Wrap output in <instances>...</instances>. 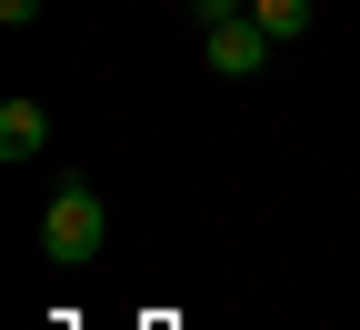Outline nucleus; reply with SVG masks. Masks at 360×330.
Returning a JSON list of instances; mask_svg holds the SVG:
<instances>
[{"instance_id":"obj_7","label":"nucleus","mask_w":360,"mask_h":330,"mask_svg":"<svg viewBox=\"0 0 360 330\" xmlns=\"http://www.w3.org/2000/svg\"><path fill=\"white\" fill-rule=\"evenodd\" d=\"M240 11H250V0H240Z\"/></svg>"},{"instance_id":"obj_5","label":"nucleus","mask_w":360,"mask_h":330,"mask_svg":"<svg viewBox=\"0 0 360 330\" xmlns=\"http://www.w3.org/2000/svg\"><path fill=\"white\" fill-rule=\"evenodd\" d=\"M191 11V30H220V20H240V0H180Z\"/></svg>"},{"instance_id":"obj_4","label":"nucleus","mask_w":360,"mask_h":330,"mask_svg":"<svg viewBox=\"0 0 360 330\" xmlns=\"http://www.w3.org/2000/svg\"><path fill=\"white\" fill-rule=\"evenodd\" d=\"M250 20L281 40V51H290V40H310V0H250Z\"/></svg>"},{"instance_id":"obj_2","label":"nucleus","mask_w":360,"mask_h":330,"mask_svg":"<svg viewBox=\"0 0 360 330\" xmlns=\"http://www.w3.org/2000/svg\"><path fill=\"white\" fill-rule=\"evenodd\" d=\"M281 51V40H270L250 11L240 20H220V30H200V61H210V80H260V61Z\"/></svg>"},{"instance_id":"obj_6","label":"nucleus","mask_w":360,"mask_h":330,"mask_svg":"<svg viewBox=\"0 0 360 330\" xmlns=\"http://www.w3.org/2000/svg\"><path fill=\"white\" fill-rule=\"evenodd\" d=\"M40 11H51V0H0V30H30Z\"/></svg>"},{"instance_id":"obj_1","label":"nucleus","mask_w":360,"mask_h":330,"mask_svg":"<svg viewBox=\"0 0 360 330\" xmlns=\"http://www.w3.org/2000/svg\"><path fill=\"white\" fill-rule=\"evenodd\" d=\"M110 241V201L101 180H51V201H40V250H51L60 270H90Z\"/></svg>"},{"instance_id":"obj_3","label":"nucleus","mask_w":360,"mask_h":330,"mask_svg":"<svg viewBox=\"0 0 360 330\" xmlns=\"http://www.w3.org/2000/svg\"><path fill=\"white\" fill-rule=\"evenodd\" d=\"M51 151V110L40 101H0V160H40Z\"/></svg>"}]
</instances>
